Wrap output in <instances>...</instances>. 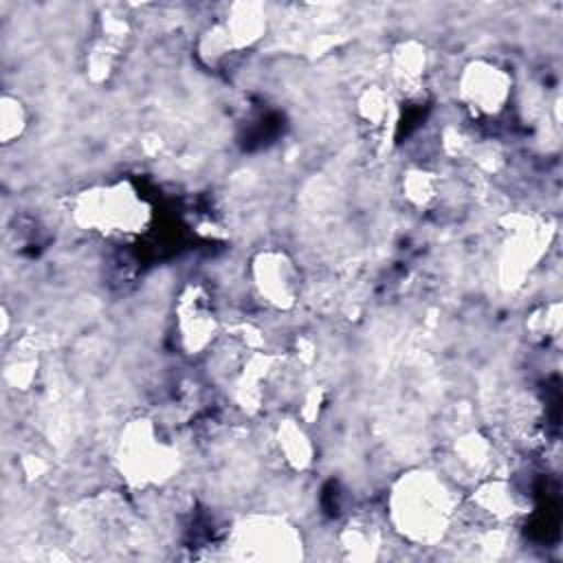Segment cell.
Here are the masks:
<instances>
[{"label":"cell","mask_w":563,"mask_h":563,"mask_svg":"<svg viewBox=\"0 0 563 563\" xmlns=\"http://www.w3.org/2000/svg\"><path fill=\"white\" fill-rule=\"evenodd\" d=\"M460 497L438 471L411 468L402 473L387 495V521L411 545H438L453 530Z\"/></svg>","instance_id":"1"},{"label":"cell","mask_w":563,"mask_h":563,"mask_svg":"<svg viewBox=\"0 0 563 563\" xmlns=\"http://www.w3.org/2000/svg\"><path fill=\"white\" fill-rule=\"evenodd\" d=\"M152 218V205L125 178L84 187L70 200L75 227L108 240L136 238L147 231Z\"/></svg>","instance_id":"2"},{"label":"cell","mask_w":563,"mask_h":563,"mask_svg":"<svg viewBox=\"0 0 563 563\" xmlns=\"http://www.w3.org/2000/svg\"><path fill=\"white\" fill-rule=\"evenodd\" d=\"M114 462L128 486L147 490L165 486L180 468V451L156 420L139 416L121 429Z\"/></svg>","instance_id":"3"},{"label":"cell","mask_w":563,"mask_h":563,"mask_svg":"<svg viewBox=\"0 0 563 563\" xmlns=\"http://www.w3.org/2000/svg\"><path fill=\"white\" fill-rule=\"evenodd\" d=\"M512 92V73L490 57L468 59L455 77V99L466 117L477 123L499 119L508 110Z\"/></svg>","instance_id":"4"},{"label":"cell","mask_w":563,"mask_h":563,"mask_svg":"<svg viewBox=\"0 0 563 563\" xmlns=\"http://www.w3.org/2000/svg\"><path fill=\"white\" fill-rule=\"evenodd\" d=\"M229 545L238 559L292 561L301 556V532L277 515H249L235 523Z\"/></svg>","instance_id":"5"},{"label":"cell","mask_w":563,"mask_h":563,"mask_svg":"<svg viewBox=\"0 0 563 563\" xmlns=\"http://www.w3.org/2000/svg\"><path fill=\"white\" fill-rule=\"evenodd\" d=\"M266 11L253 2L231 4L229 11L211 22L200 37V55L209 64H220L242 51H249L264 37Z\"/></svg>","instance_id":"6"},{"label":"cell","mask_w":563,"mask_h":563,"mask_svg":"<svg viewBox=\"0 0 563 563\" xmlns=\"http://www.w3.org/2000/svg\"><path fill=\"white\" fill-rule=\"evenodd\" d=\"M176 343L187 356H200L220 336V314L211 292L202 284L180 290L174 308Z\"/></svg>","instance_id":"7"},{"label":"cell","mask_w":563,"mask_h":563,"mask_svg":"<svg viewBox=\"0 0 563 563\" xmlns=\"http://www.w3.org/2000/svg\"><path fill=\"white\" fill-rule=\"evenodd\" d=\"M249 279L260 301L273 310H290L301 297V271L284 249H262L251 257Z\"/></svg>","instance_id":"8"},{"label":"cell","mask_w":563,"mask_h":563,"mask_svg":"<svg viewBox=\"0 0 563 563\" xmlns=\"http://www.w3.org/2000/svg\"><path fill=\"white\" fill-rule=\"evenodd\" d=\"M543 255V227L532 220H521L506 229L499 244V275L506 286L519 284Z\"/></svg>","instance_id":"9"},{"label":"cell","mask_w":563,"mask_h":563,"mask_svg":"<svg viewBox=\"0 0 563 563\" xmlns=\"http://www.w3.org/2000/svg\"><path fill=\"white\" fill-rule=\"evenodd\" d=\"M468 504L475 508L477 515L493 523L512 521L521 512V499L515 486L499 477H484L475 484Z\"/></svg>","instance_id":"10"},{"label":"cell","mask_w":563,"mask_h":563,"mask_svg":"<svg viewBox=\"0 0 563 563\" xmlns=\"http://www.w3.org/2000/svg\"><path fill=\"white\" fill-rule=\"evenodd\" d=\"M125 40H128L125 20L108 18L86 53V73L92 77V81H103L117 70L125 48Z\"/></svg>","instance_id":"11"},{"label":"cell","mask_w":563,"mask_h":563,"mask_svg":"<svg viewBox=\"0 0 563 563\" xmlns=\"http://www.w3.org/2000/svg\"><path fill=\"white\" fill-rule=\"evenodd\" d=\"M429 73V57L420 42H402L391 57V81L405 97H416L424 90Z\"/></svg>","instance_id":"12"},{"label":"cell","mask_w":563,"mask_h":563,"mask_svg":"<svg viewBox=\"0 0 563 563\" xmlns=\"http://www.w3.org/2000/svg\"><path fill=\"white\" fill-rule=\"evenodd\" d=\"M275 444L286 466L292 471H306L314 462V444L303 422L297 418H284L275 431Z\"/></svg>","instance_id":"13"},{"label":"cell","mask_w":563,"mask_h":563,"mask_svg":"<svg viewBox=\"0 0 563 563\" xmlns=\"http://www.w3.org/2000/svg\"><path fill=\"white\" fill-rule=\"evenodd\" d=\"M490 455H493V446L488 444V440L479 433H466L455 442V462L462 471L471 473L473 477L479 475V479L488 477L486 471L490 466Z\"/></svg>","instance_id":"14"},{"label":"cell","mask_w":563,"mask_h":563,"mask_svg":"<svg viewBox=\"0 0 563 563\" xmlns=\"http://www.w3.org/2000/svg\"><path fill=\"white\" fill-rule=\"evenodd\" d=\"M341 548L352 559H374L380 548V528L367 519H354L341 530Z\"/></svg>","instance_id":"15"},{"label":"cell","mask_w":563,"mask_h":563,"mask_svg":"<svg viewBox=\"0 0 563 563\" xmlns=\"http://www.w3.org/2000/svg\"><path fill=\"white\" fill-rule=\"evenodd\" d=\"M402 194L409 205H413L418 209H429L438 200V194H440L438 174L422 169V167L409 169L407 176L402 178Z\"/></svg>","instance_id":"16"},{"label":"cell","mask_w":563,"mask_h":563,"mask_svg":"<svg viewBox=\"0 0 563 563\" xmlns=\"http://www.w3.org/2000/svg\"><path fill=\"white\" fill-rule=\"evenodd\" d=\"M29 128V110L20 97L4 95L0 101V139L2 145L15 143Z\"/></svg>","instance_id":"17"},{"label":"cell","mask_w":563,"mask_h":563,"mask_svg":"<svg viewBox=\"0 0 563 563\" xmlns=\"http://www.w3.org/2000/svg\"><path fill=\"white\" fill-rule=\"evenodd\" d=\"M389 110H391L389 92H385V90L378 88V86H372V88L365 90L363 97L358 99L361 119H363L369 128H383L385 121H389Z\"/></svg>","instance_id":"18"}]
</instances>
